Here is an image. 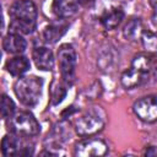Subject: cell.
Masks as SVG:
<instances>
[{
    "mask_svg": "<svg viewBox=\"0 0 157 157\" xmlns=\"http://www.w3.org/2000/svg\"><path fill=\"white\" fill-rule=\"evenodd\" d=\"M65 96H66L65 87L58 85V86H55V87L52 88V103L53 104H59Z\"/></svg>",
    "mask_w": 157,
    "mask_h": 157,
    "instance_id": "19",
    "label": "cell"
},
{
    "mask_svg": "<svg viewBox=\"0 0 157 157\" xmlns=\"http://www.w3.org/2000/svg\"><path fill=\"white\" fill-rule=\"evenodd\" d=\"M134 113L146 123L157 120V94L145 96L134 103Z\"/></svg>",
    "mask_w": 157,
    "mask_h": 157,
    "instance_id": "7",
    "label": "cell"
},
{
    "mask_svg": "<svg viewBox=\"0 0 157 157\" xmlns=\"http://www.w3.org/2000/svg\"><path fill=\"white\" fill-rule=\"evenodd\" d=\"M21 150V142L18 140V137L16 136V134H10V135H5L2 137L1 141V152L5 157H10V156H17L18 152Z\"/></svg>",
    "mask_w": 157,
    "mask_h": 157,
    "instance_id": "15",
    "label": "cell"
},
{
    "mask_svg": "<svg viewBox=\"0 0 157 157\" xmlns=\"http://www.w3.org/2000/svg\"><path fill=\"white\" fill-rule=\"evenodd\" d=\"M9 32L17 34H31L36 28L37 7L31 0H16L9 9Z\"/></svg>",
    "mask_w": 157,
    "mask_h": 157,
    "instance_id": "1",
    "label": "cell"
},
{
    "mask_svg": "<svg viewBox=\"0 0 157 157\" xmlns=\"http://www.w3.org/2000/svg\"><path fill=\"white\" fill-rule=\"evenodd\" d=\"M124 16H125V13L120 7H114V9H110L109 11H105L102 15L101 23L108 31L114 29L121 23V21L124 20Z\"/></svg>",
    "mask_w": 157,
    "mask_h": 157,
    "instance_id": "14",
    "label": "cell"
},
{
    "mask_svg": "<svg viewBox=\"0 0 157 157\" xmlns=\"http://www.w3.org/2000/svg\"><path fill=\"white\" fill-rule=\"evenodd\" d=\"M151 5H152L153 9L157 11V0H151Z\"/></svg>",
    "mask_w": 157,
    "mask_h": 157,
    "instance_id": "22",
    "label": "cell"
},
{
    "mask_svg": "<svg viewBox=\"0 0 157 157\" xmlns=\"http://www.w3.org/2000/svg\"><path fill=\"white\" fill-rule=\"evenodd\" d=\"M80 4H87V2H90L91 0H77Z\"/></svg>",
    "mask_w": 157,
    "mask_h": 157,
    "instance_id": "23",
    "label": "cell"
},
{
    "mask_svg": "<svg viewBox=\"0 0 157 157\" xmlns=\"http://www.w3.org/2000/svg\"><path fill=\"white\" fill-rule=\"evenodd\" d=\"M43 87V80L38 76H23L20 77L13 86V91L18 101L27 105L33 107L38 103Z\"/></svg>",
    "mask_w": 157,
    "mask_h": 157,
    "instance_id": "3",
    "label": "cell"
},
{
    "mask_svg": "<svg viewBox=\"0 0 157 157\" xmlns=\"http://www.w3.org/2000/svg\"><path fill=\"white\" fill-rule=\"evenodd\" d=\"M31 67V64H29V60L26 58V56H22V55H18V56H15V58H11L6 61L5 64V69L6 71L12 75V76H16V77H20L22 76L25 72H27Z\"/></svg>",
    "mask_w": 157,
    "mask_h": 157,
    "instance_id": "13",
    "label": "cell"
},
{
    "mask_svg": "<svg viewBox=\"0 0 157 157\" xmlns=\"http://www.w3.org/2000/svg\"><path fill=\"white\" fill-rule=\"evenodd\" d=\"M1 117L2 119H10L13 113H15V109H16V105L13 103V101L7 96V94H2L1 96Z\"/></svg>",
    "mask_w": 157,
    "mask_h": 157,
    "instance_id": "18",
    "label": "cell"
},
{
    "mask_svg": "<svg viewBox=\"0 0 157 157\" xmlns=\"http://www.w3.org/2000/svg\"><path fill=\"white\" fill-rule=\"evenodd\" d=\"M108 152L107 144L101 139H87L78 142L75 146V156L77 157H91L103 156Z\"/></svg>",
    "mask_w": 157,
    "mask_h": 157,
    "instance_id": "8",
    "label": "cell"
},
{
    "mask_svg": "<svg viewBox=\"0 0 157 157\" xmlns=\"http://www.w3.org/2000/svg\"><path fill=\"white\" fill-rule=\"evenodd\" d=\"M27 42L26 39L17 33H10L4 37L2 40V48L6 53L10 54H21L26 50Z\"/></svg>",
    "mask_w": 157,
    "mask_h": 157,
    "instance_id": "12",
    "label": "cell"
},
{
    "mask_svg": "<svg viewBox=\"0 0 157 157\" xmlns=\"http://www.w3.org/2000/svg\"><path fill=\"white\" fill-rule=\"evenodd\" d=\"M105 125V113L101 107L87 109L75 123V130L80 136H91L99 132Z\"/></svg>",
    "mask_w": 157,
    "mask_h": 157,
    "instance_id": "4",
    "label": "cell"
},
{
    "mask_svg": "<svg viewBox=\"0 0 157 157\" xmlns=\"http://www.w3.org/2000/svg\"><path fill=\"white\" fill-rule=\"evenodd\" d=\"M9 129L20 136H36L40 131V125L29 112H20L9 119Z\"/></svg>",
    "mask_w": 157,
    "mask_h": 157,
    "instance_id": "5",
    "label": "cell"
},
{
    "mask_svg": "<svg viewBox=\"0 0 157 157\" xmlns=\"http://www.w3.org/2000/svg\"><path fill=\"white\" fill-rule=\"evenodd\" d=\"M144 155H145V156H157V147H155V146L147 147V148L145 150Z\"/></svg>",
    "mask_w": 157,
    "mask_h": 157,
    "instance_id": "20",
    "label": "cell"
},
{
    "mask_svg": "<svg viewBox=\"0 0 157 157\" xmlns=\"http://www.w3.org/2000/svg\"><path fill=\"white\" fill-rule=\"evenodd\" d=\"M141 42L144 48L147 52H156L157 50V32L153 31H144L141 36Z\"/></svg>",
    "mask_w": 157,
    "mask_h": 157,
    "instance_id": "17",
    "label": "cell"
},
{
    "mask_svg": "<svg viewBox=\"0 0 157 157\" xmlns=\"http://www.w3.org/2000/svg\"><path fill=\"white\" fill-rule=\"evenodd\" d=\"M67 28H69V23L64 18L58 20L56 22H53L44 28L43 38L47 43H56L66 33Z\"/></svg>",
    "mask_w": 157,
    "mask_h": 157,
    "instance_id": "11",
    "label": "cell"
},
{
    "mask_svg": "<svg viewBox=\"0 0 157 157\" xmlns=\"http://www.w3.org/2000/svg\"><path fill=\"white\" fill-rule=\"evenodd\" d=\"M58 64L61 77L66 85H71L75 80L76 52L71 44H61L58 49Z\"/></svg>",
    "mask_w": 157,
    "mask_h": 157,
    "instance_id": "6",
    "label": "cell"
},
{
    "mask_svg": "<svg viewBox=\"0 0 157 157\" xmlns=\"http://www.w3.org/2000/svg\"><path fill=\"white\" fill-rule=\"evenodd\" d=\"M153 67L152 56L148 54H139L134 56L130 69L125 70L121 75V83L125 88H134L141 85L150 75Z\"/></svg>",
    "mask_w": 157,
    "mask_h": 157,
    "instance_id": "2",
    "label": "cell"
},
{
    "mask_svg": "<svg viewBox=\"0 0 157 157\" xmlns=\"http://www.w3.org/2000/svg\"><path fill=\"white\" fill-rule=\"evenodd\" d=\"M75 112H76V109H75L74 107H69L67 109H65V110L61 113V117H63L64 119H66V118H69L71 114H74Z\"/></svg>",
    "mask_w": 157,
    "mask_h": 157,
    "instance_id": "21",
    "label": "cell"
},
{
    "mask_svg": "<svg viewBox=\"0 0 157 157\" xmlns=\"http://www.w3.org/2000/svg\"><path fill=\"white\" fill-rule=\"evenodd\" d=\"M32 59L36 66L43 71H50L54 66V56L50 49L47 47H37L32 52Z\"/></svg>",
    "mask_w": 157,
    "mask_h": 157,
    "instance_id": "9",
    "label": "cell"
},
{
    "mask_svg": "<svg viewBox=\"0 0 157 157\" xmlns=\"http://www.w3.org/2000/svg\"><path fill=\"white\" fill-rule=\"evenodd\" d=\"M80 2L77 0H54L52 10L59 18H70L78 11Z\"/></svg>",
    "mask_w": 157,
    "mask_h": 157,
    "instance_id": "10",
    "label": "cell"
},
{
    "mask_svg": "<svg viewBox=\"0 0 157 157\" xmlns=\"http://www.w3.org/2000/svg\"><path fill=\"white\" fill-rule=\"evenodd\" d=\"M142 23L140 18H130L128 23L124 26L123 34L129 40H135L142 36Z\"/></svg>",
    "mask_w": 157,
    "mask_h": 157,
    "instance_id": "16",
    "label": "cell"
}]
</instances>
